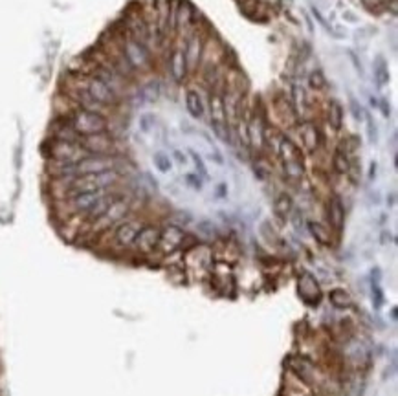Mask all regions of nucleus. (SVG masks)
Segmentation results:
<instances>
[{
  "instance_id": "f257e3e1",
  "label": "nucleus",
  "mask_w": 398,
  "mask_h": 396,
  "mask_svg": "<svg viewBox=\"0 0 398 396\" xmlns=\"http://www.w3.org/2000/svg\"><path fill=\"white\" fill-rule=\"evenodd\" d=\"M209 125L213 132L220 141L229 143L231 134H229V123L226 118V107H224V96L218 92H213L209 97Z\"/></svg>"
},
{
  "instance_id": "f03ea898",
  "label": "nucleus",
  "mask_w": 398,
  "mask_h": 396,
  "mask_svg": "<svg viewBox=\"0 0 398 396\" xmlns=\"http://www.w3.org/2000/svg\"><path fill=\"white\" fill-rule=\"evenodd\" d=\"M160 230L156 224H144L142 230L138 231V235L134 239L132 248L130 252L134 255H140V257H149L153 255L156 250H158V242H160Z\"/></svg>"
},
{
  "instance_id": "7ed1b4c3",
  "label": "nucleus",
  "mask_w": 398,
  "mask_h": 396,
  "mask_svg": "<svg viewBox=\"0 0 398 396\" xmlns=\"http://www.w3.org/2000/svg\"><path fill=\"white\" fill-rule=\"evenodd\" d=\"M186 231L180 226L169 224L160 230V242L158 250L162 255H171V253L178 252L180 248H184V241H186Z\"/></svg>"
},
{
  "instance_id": "20e7f679",
  "label": "nucleus",
  "mask_w": 398,
  "mask_h": 396,
  "mask_svg": "<svg viewBox=\"0 0 398 396\" xmlns=\"http://www.w3.org/2000/svg\"><path fill=\"white\" fill-rule=\"evenodd\" d=\"M246 129V141L248 147L253 150H262L264 149V130H266V121L262 118V114L255 110L251 116L244 121Z\"/></svg>"
},
{
  "instance_id": "39448f33",
  "label": "nucleus",
  "mask_w": 398,
  "mask_h": 396,
  "mask_svg": "<svg viewBox=\"0 0 398 396\" xmlns=\"http://www.w3.org/2000/svg\"><path fill=\"white\" fill-rule=\"evenodd\" d=\"M298 134L299 139H301L303 149L307 150V152H310V154L318 152L319 147H321V141H323L321 130H319L318 125L314 123V121H310V119H305V121H301L298 125Z\"/></svg>"
},
{
  "instance_id": "423d86ee",
  "label": "nucleus",
  "mask_w": 398,
  "mask_h": 396,
  "mask_svg": "<svg viewBox=\"0 0 398 396\" xmlns=\"http://www.w3.org/2000/svg\"><path fill=\"white\" fill-rule=\"evenodd\" d=\"M298 292L299 297H301L307 305H318L319 299H321V288H319L318 281L314 277L312 273L303 272L298 279Z\"/></svg>"
},
{
  "instance_id": "0eeeda50",
  "label": "nucleus",
  "mask_w": 398,
  "mask_h": 396,
  "mask_svg": "<svg viewBox=\"0 0 398 396\" xmlns=\"http://www.w3.org/2000/svg\"><path fill=\"white\" fill-rule=\"evenodd\" d=\"M327 219H329L330 230L341 233L343 226H345V208H343L341 198L336 194H332L327 202Z\"/></svg>"
},
{
  "instance_id": "6e6552de",
  "label": "nucleus",
  "mask_w": 398,
  "mask_h": 396,
  "mask_svg": "<svg viewBox=\"0 0 398 396\" xmlns=\"http://www.w3.org/2000/svg\"><path fill=\"white\" fill-rule=\"evenodd\" d=\"M184 54H186L187 70H197L202 61V55H204V41L198 33H193L191 37L187 39Z\"/></svg>"
},
{
  "instance_id": "1a4fd4ad",
  "label": "nucleus",
  "mask_w": 398,
  "mask_h": 396,
  "mask_svg": "<svg viewBox=\"0 0 398 396\" xmlns=\"http://www.w3.org/2000/svg\"><path fill=\"white\" fill-rule=\"evenodd\" d=\"M187 63H186V54H184V48H175L169 55V74L173 77L175 83H184L187 77Z\"/></svg>"
},
{
  "instance_id": "9d476101",
  "label": "nucleus",
  "mask_w": 398,
  "mask_h": 396,
  "mask_svg": "<svg viewBox=\"0 0 398 396\" xmlns=\"http://www.w3.org/2000/svg\"><path fill=\"white\" fill-rule=\"evenodd\" d=\"M277 156H279L281 163H290V161H305L301 149H299V145L294 143L292 139L287 138V136H283V138H281V143H279V149H277Z\"/></svg>"
},
{
  "instance_id": "9b49d317",
  "label": "nucleus",
  "mask_w": 398,
  "mask_h": 396,
  "mask_svg": "<svg viewBox=\"0 0 398 396\" xmlns=\"http://www.w3.org/2000/svg\"><path fill=\"white\" fill-rule=\"evenodd\" d=\"M290 107H292L296 118H303L308 110V99H307V92L299 83H292V88H290Z\"/></svg>"
},
{
  "instance_id": "f8f14e48",
  "label": "nucleus",
  "mask_w": 398,
  "mask_h": 396,
  "mask_svg": "<svg viewBox=\"0 0 398 396\" xmlns=\"http://www.w3.org/2000/svg\"><path fill=\"white\" fill-rule=\"evenodd\" d=\"M308 231H310V235L314 237V241L321 244V246H332V233L330 230L327 228L325 224L318 222V220H308Z\"/></svg>"
},
{
  "instance_id": "ddd939ff",
  "label": "nucleus",
  "mask_w": 398,
  "mask_h": 396,
  "mask_svg": "<svg viewBox=\"0 0 398 396\" xmlns=\"http://www.w3.org/2000/svg\"><path fill=\"white\" fill-rule=\"evenodd\" d=\"M186 108L189 116L195 119H202L204 114H206V107H204V101H202L200 94L197 90H187L186 92Z\"/></svg>"
},
{
  "instance_id": "4468645a",
  "label": "nucleus",
  "mask_w": 398,
  "mask_h": 396,
  "mask_svg": "<svg viewBox=\"0 0 398 396\" xmlns=\"http://www.w3.org/2000/svg\"><path fill=\"white\" fill-rule=\"evenodd\" d=\"M343 119H345V108L341 107L340 101H332L329 103V110H327V121H329L330 129L332 130H341L343 129Z\"/></svg>"
},
{
  "instance_id": "2eb2a0df",
  "label": "nucleus",
  "mask_w": 398,
  "mask_h": 396,
  "mask_svg": "<svg viewBox=\"0 0 398 396\" xmlns=\"http://www.w3.org/2000/svg\"><path fill=\"white\" fill-rule=\"evenodd\" d=\"M329 303L334 306L336 310H349L352 308L354 301H352V295L347 292L345 288H332L329 292Z\"/></svg>"
},
{
  "instance_id": "dca6fc26",
  "label": "nucleus",
  "mask_w": 398,
  "mask_h": 396,
  "mask_svg": "<svg viewBox=\"0 0 398 396\" xmlns=\"http://www.w3.org/2000/svg\"><path fill=\"white\" fill-rule=\"evenodd\" d=\"M294 209V200L292 196L288 193H281L277 194L276 200H274V211H276V215L279 217V219H288L290 217V213H292Z\"/></svg>"
},
{
  "instance_id": "f3484780",
  "label": "nucleus",
  "mask_w": 398,
  "mask_h": 396,
  "mask_svg": "<svg viewBox=\"0 0 398 396\" xmlns=\"http://www.w3.org/2000/svg\"><path fill=\"white\" fill-rule=\"evenodd\" d=\"M372 68H374L372 75H374V81H376L378 88H383L385 85H389V81H391V75H389V66H387V63H385V59H383L382 55H378V57H376L374 65H372Z\"/></svg>"
},
{
  "instance_id": "a211bd4d",
  "label": "nucleus",
  "mask_w": 398,
  "mask_h": 396,
  "mask_svg": "<svg viewBox=\"0 0 398 396\" xmlns=\"http://www.w3.org/2000/svg\"><path fill=\"white\" fill-rule=\"evenodd\" d=\"M349 167H350V156L341 147H338L334 150V154H332V169H334L336 174H347Z\"/></svg>"
},
{
  "instance_id": "6ab92c4d",
  "label": "nucleus",
  "mask_w": 398,
  "mask_h": 396,
  "mask_svg": "<svg viewBox=\"0 0 398 396\" xmlns=\"http://www.w3.org/2000/svg\"><path fill=\"white\" fill-rule=\"evenodd\" d=\"M153 163H154V167H156V171L164 172V174L173 171V158H171L167 152H164V150H156V152H154Z\"/></svg>"
},
{
  "instance_id": "aec40b11",
  "label": "nucleus",
  "mask_w": 398,
  "mask_h": 396,
  "mask_svg": "<svg viewBox=\"0 0 398 396\" xmlns=\"http://www.w3.org/2000/svg\"><path fill=\"white\" fill-rule=\"evenodd\" d=\"M308 86L312 90H323L325 86H327V79H325L321 70H312L310 72V75H308Z\"/></svg>"
},
{
  "instance_id": "412c9836",
  "label": "nucleus",
  "mask_w": 398,
  "mask_h": 396,
  "mask_svg": "<svg viewBox=\"0 0 398 396\" xmlns=\"http://www.w3.org/2000/svg\"><path fill=\"white\" fill-rule=\"evenodd\" d=\"M367 125V136H369V141L371 143H376L378 141V129H376V123H374V119H372L371 114L365 112V118H363Z\"/></svg>"
},
{
  "instance_id": "4be33fe9",
  "label": "nucleus",
  "mask_w": 398,
  "mask_h": 396,
  "mask_svg": "<svg viewBox=\"0 0 398 396\" xmlns=\"http://www.w3.org/2000/svg\"><path fill=\"white\" fill-rule=\"evenodd\" d=\"M189 156H191L193 161H195V167H197V171H198L197 174L204 178V180H207V169H206V165H204L202 156L198 154V152H195V150H189Z\"/></svg>"
},
{
  "instance_id": "5701e85b",
  "label": "nucleus",
  "mask_w": 398,
  "mask_h": 396,
  "mask_svg": "<svg viewBox=\"0 0 398 396\" xmlns=\"http://www.w3.org/2000/svg\"><path fill=\"white\" fill-rule=\"evenodd\" d=\"M349 105H350V112H352V116H354L358 121H363V118H365V110H363V107H361L360 103L356 101L352 96H350V99H349Z\"/></svg>"
},
{
  "instance_id": "b1692460",
  "label": "nucleus",
  "mask_w": 398,
  "mask_h": 396,
  "mask_svg": "<svg viewBox=\"0 0 398 396\" xmlns=\"http://www.w3.org/2000/svg\"><path fill=\"white\" fill-rule=\"evenodd\" d=\"M202 180H204V178L198 176V174H195V172H189V174H186V183L189 185V187L195 189V191H200V189H202V185H204V183H202Z\"/></svg>"
},
{
  "instance_id": "393cba45",
  "label": "nucleus",
  "mask_w": 398,
  "mask_h": 396,
  "mask_svg": "<svg viewBox=\"0 0 398 396\" xmlns=\"http://www.w3.org/2000/svg\"><path fill=\"white\" fill-rule=\"evenodd\" d=\"M173 158L176 160V163H180V165H187L189 163V158H187V154H184L182 150L175 149L173 150Z\"/></svg>"
},
{
  "instance_id": "a878e982",
  "label": "nucleus",
  "mask_w": 398,
  "mask_h": 396,
  "mask_svg": "<svg viewBox=\"0 0 398 396\" xmlns=\"http://www.w3.org/2000/svg\"><path fill=\"white\" fill-rule=\"evenodd\" d=\"M363 2V6L365 8H369V10H376V8H380V6H383L385 4V0H361Z\"/></svg>"
},
{
  "instance_id": "bb28decb",
  "label": "nucleus",
  "mask_w": 398,
  "mask_h": 396,
  "mask_svg": "<svg viewBox=\"0 0 398 396\" xmlns=\"http://www.w3.org/2000/svg\"><path fill=\"white\" fill-rule=\"evenodd\" d=\"M380 108H382V114L385 116V118L391 116V107H389L387 99H380Z\"/></svg>"
},
{
  "instance_id": "cd10ccee",
  "label": "nucleus",
  "mask_w": 398,
  "mask_h": 396,
  "mask_svg": "<svg viewBox=\"0 0 398 396\" xmlns=\"http://www.w3.org/2000/svg\"><path fill=\"white\" fill-rule=\"evenodd\" d=\"M349 55H350V61H352V63H354V66H356V72H358V74H363V70H361V63L360 61H358V57H356V54L354 52H350L349 50Z\"/></svg>"
},
{
  "instance_id": "c85d7f7f",
  "label": "nucleus",
  "mask_w": 398,
  "mask_h": 396,
  "mask_svg": "<svg viewBox=\"0 0 398 396\" xmlns=\"http://www.w3.org/2000/svg\"><path fill=\"white\" fill-rule=\"evenodd\" d=\"M312 15L316 17V19H318L321 26H325V30H329V26H327V22H325V19H323V17H321V13H319V11L316 10V8H312Z\"/></svg>"
},
{
  "instance_id": "c756f323",
  "label": "nucleus",
  "mask_w": 398,
  "mask_h": 396,
  "mask_svg": "<svg viewBox=\"0 0 398 396\" xmlns=\"http://www.w3.org/2000/svg\"><path fill=\"white\" fill-rule=\"evenodd\" d=\"M240 2H242V4L246 6V4H249V2H253V0H240Z\"/></svg>"
}]
</instances>
